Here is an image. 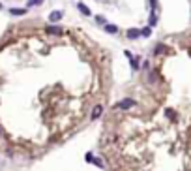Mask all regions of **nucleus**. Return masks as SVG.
I'll use <instances>...</instances> for the list:
<instances>
[{
  "mask_svg": "<svg viewBox=\"0 0 191 171\" xmlns=\"http://www.w3.org/2000/svg\"><path fill=\"white\" fill-rule=\"evenodd\" d=\"M133 105H135V100H131V98H124V100L118 102L116 107H120V109H129V107H133Z\"/></svg>",
  "mask_w": 191,
  "mask_h": 171,
  "instance_id": "obj_1",
  "label": "nucleus"
},
{
  "mask_svg": "<svg viewBox=\"0 0 191 171\" xmlns=\"http://www.w3.org/2000/svg\"><path fill=\"white\" fill-rule=\"evenodd\" d=\"M45 32L51 34V36H60L62 34V28H58V26H47V28H45Z\"/></svg>",
  "mask_w": 191,
  "mask_h": 171,
  "instance_id": "obj_2",
  "label": "nucleus"
},
{
  "mask_svg": "<svg viewBox=\"0 0 191 171\" xmlns=\"http://www.w3.org/2000/svg\"><path fill=\"white\" fill-rule=\"evenodd\" d=\"M101 113H103V107H101V105H96L94 111H92V115H90V119H92V120H97Z\"/></svg>",
  "mask_w": 191,
  "mask_h": 171,
  "instance_id": "obj_3",
  "label": "nucleus"
},
{
  "mask_svg": "<svg viewBox=\"0 0 191 171\" xmlns=\"http://www.w3.org/2000/svg\"><path fill=\"white\" fill-rule=\"evenodd\" d=\"M62 15H64L62 12H53V13L49 15V21H53V23H56V21H60V19H62Z\"/></svg>",
  "mask_w": 191,
  "mask_h": 171,
  "instance_id": "obj_4",
  "label": "nucleus"
},
{
  "mask_svg": "<svg viewBox=\"0 0 191 171\" xmlns=\"http://www.w3.org/2000/svg\"><path fill=\"white\" fill-rule=\"evenodd\" d=\"M139 36H141V32H139V30H135V28L128 30V38H129V40H137Z\"/></svg>",
  "mask_w": 191,
  "mask_h": 171,
  "instance_id": "obj_5",
  "label": "nucleus"
},
{
  "mask_svg": "<svg viewBox=\"0 0 191 171\" xmlns=\"http://www.w3.org/2000/svg\"><path fill=\"white\" fill-rule=\"evenodd\" d=\"M77 9H79V12H81L83 15H88V17L92 15V13H90V9H88V8H86L84 4H77Z\"/></svg>",
  "mask_w": 191,
  "mask_h": 171,
  "instance_id": "obj_6",
  "label": "nucleus"
},
{
  "mask_svg": "<svg viewBox=\"0 0 191 171\" xmlns=\"http://www.w3.org/2000/svg\"><path fill=\"white\" fill-rule=\"evenodd\" d=\"M9 13H11V15H25V13H26V9H21V8H11V9H9Z\"/></svg>",
  "mask_w": 191,
  "mask_h": 171,
  "instance_id": "obj_7",
  "label": "nucleus"
},
{
  "mask_svg": "<svg viewBox=\"0 0 191 171\" xmlns=\"http://www.w3.org/2000/svg\"><path fill=\"white\" fill-rule=\"evenodd\" d=\"M105 30L109 32V34H116V32H118V28L114 25H107V23H105Z\"/></svg>",
  "mask_w": 191,
  "mask_h": 171,
  "instance_id": "obj_8",
  "label": "nucleus"
},
{
  "mask_svg": "<svg viewBox=\"0 0 191 171\" xmlns=\"http://www.w3.org/2000/svg\"><path fill=\"white\" fill-rule=\"evenodd\" d=\"M126 55H128V57H129V60H131V68L137 70V68H139V60H137V58H133V57L129 55V53H126Z\"/></svg>",
  "mask_w": 191,
  "mask_h": 171,
  "instance_id": "obj_9",
  "label": "nucleus"
},
{
  "mask_svg": "<svg viewBox=\"0 0 191 171\" xmlns=\"http://www.w3.org/2000/svg\"><path fill=\"white\" fill-rule=\"evenodd\" d=\"M150 34H152V28H150V26H146V28L141 30V36H144V38H148Z\"/></svg>",
  "mask_w": 191,
  "mask_h": 171,
  "instance_id": "obj_10",
  "label": "nucleus"
},
{
  "mask_svg": "<svg viewBox=\"0 0 191 171\" xmlns=\"http://www.w3.org/2000/svg\"><path fill=\"white\" fill-rule=\"evenodd\" d=\"M43 0H28V6H39Z\"/></svg>",
  "mask_w": 191,
  "mask_h": 171,
  "instance_id": "obj_11",
  "label": "nucleus"
},
{
  "mask_svg": "<svg viewBox=\"0 0 191 171\" xmlns=\"http://www.w3.org/2000/svg\"><path fill=\"white\" fill-rule=\"evenodd\" d=\"M163 51H165V47H163V45L159 44V45H157V47H155V55H161V53H163Z\"/></svg>",
  "mask_w": 191,
  "mask_h": 171,
  "instance_id": "obj_12",
  "label": "nucleus"
},
{
  "mask_svg": "<svg viewBox=\"0 0 191 171\" xmlns=\"http://www.w3.org/2000/svg\"><path fill=\"white\" fill-rule=\"evenodd\" d=\"M84 158H86V162H96V158H94L92 154H90V152H88V154H86Z\"/></svg>",
  "mask_w": 191,
  "mask_h": 171,
  "instance_id": "obj_13",
  "label": "nucleus"
},
{
  "mask_svg": "<svg viewBox=\"0 0 191 171\" xmlns=\"http://www.w3.org/2000/svg\"><path fill=\"white\" fill-rule=\"evenodd\" d=\"M0 9H2V4H0Z\"/></svg>",
  "mask_w": 191,
  "mask_h": 171,
  "instance_id": "obj_14",
  "label": "nucleus"
},
{
  "mask_svg": "<svg viewBox=\"0 0 191 171\" xmlns=\"http://www.w3.org/2000/svg\"><path fill=\"white\" fill-rule=\"evenodd\" d=\"M0 134H2V130H0Z\"/></svg>",
  "mask_w": 191,
  "mask_h": 171,
  "instance_id": "obj_15",
  "label": "nucleus"
}]
</instances>
